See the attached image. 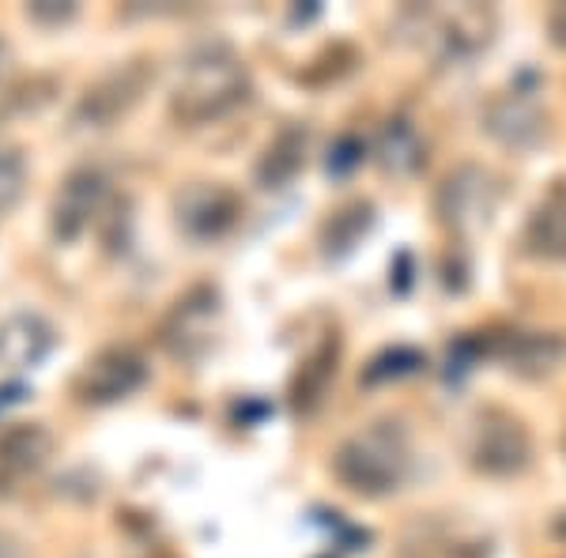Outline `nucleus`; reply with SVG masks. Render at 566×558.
<instances>
[{"label":"nucleus","instance_id":"f257e3e1","mask_svg":"<svg viewBox=\"0 0 566 558\" xmlns=\"http://www.w3.org/2000/svg\"><path fill=\"white\" fill-rule=\"evenodd\" d=\"M250 98V69L231 45L212 42L186 57L170 95V114L181 125H208Z\"/></svg>","mask_w":566,"mask_h":558},{"label":"nucleus","instance_id":"f03ea898","mask_svg":"<svg viewBox=\"0 0 566 558\" xmlns=\"http://www.w3.org/2000/svg\"><path fill=\"white\" fill-rule=\"evenodd\" d=\"M333 472L344 487L363 498H386L405 487L412 472V438L392 419H378L333 453Z\"/></svg>","mask_w":566,"mask_h":558},{"label":"nucleus","instance_id":"7ed1b4c3","mask_svg":"<svg viewBox=\"0 0 566 558\" xmlns=\"http://www.w3.org/2000/svg\"><path fill=\"white\" fill-rule=\"evenodd\" d=\"M469 461L472 468L495 480L522 475L533 464V434L514 411L506 408H483L472 419L469 434Z\"/></svg>","mask_w":566,"mask_h":558},{"label":"nucleus","instance_id":"20e7f679","mask_svg":"<svg viewBox=\"0 0 566 558\" xmlns=\"http://www.w3.org/2000/svg\"><path fill=\"white\" fill-rule=\"evenodd\" d=\"M151 84H155V69L144 57L109 69L106 76H98L80 95L76 109H72V125H80V129H109V125H117L122 117H129L140 106V98L148 95Z\"/></svg>","mask_w":566,"mask_h":558},{"label":"nucleus","instance_id":"39448f33","mask_svg":"<svg viewBox=\"0 0 566 558\" xmlns=\"http://www.w3.org/2000/svg\"><path fill=\"white\" fill-rule=\"evenodd\" d=\"M502 200V186L499 178L488 167H476V162H464L453 173H446V181L438 186V219H442L450 231L458 234H472L480 227H488L499 212Z\"/></svg>","mask_w":566,"mask_h":558},{"label":"nucleus","instance_id":"423d86ee","mask_svg":"<svg viewBox=\"0 0 566 558\" xmlns=\"http://www.w3.org/2000/svg\"><path fill=\"white\" fill-rule=\"evenodd\" d=\"M148 381V362L133 347H103L98 355H91L87 366L76 378V397L84 404H117V400L133 397L136 389Z\"/></svg>","mask_w":566,"mask_h":558},{"label":"nucleus","instance_id":"0eeeda50","mask_svg":"<svg viewBox=\"0 0 566 558\" xmlns=\"http://www.w3.org/2000/svg\"><path fill=\"white\" fill-rule=\"evenodd\" d=\"M216 317H219V295L212 287H193L189 295H181L159 328L167 351L175 359H197V355H205L216 333Z\"/></svg>","mask_w":566,"mask_h":558},{"label":"nucleus","instance_id":"6e6552de","mask_svg":"<svg viewBox=\"0 0 566 558\" xmlns=\"http://www.w3.org/2000/svg\"><path fill=\"white\" fill-rule=\"evenodd\" d=\"M106 197H109V181L103 170L95 167L72 170L65 186H61L57 200H53V234L61 242H76L98 219V212H103Z\"/></svg>","mask_w":566,"mask_h":558},{"label":"nucleus","instance_id":"1a4fd4ad","mask_svg":"<svg viewBox=\"0 0 566 558\" xmlns=\"http://www.w3.org/2000/svg\"><path fill=\"white\" fill-rule=\"evenodd\" d=\"M480 355L499 359L506 370L525 373V378H544L563 362L566 340L555 333H502V336H483L476 340Z\"/></svg>","mask_w":566,"mask_h":558},{"label":"nucleus","instance_id":"9d476101","mask_svg":"<svg viewBox=\"0 0 566 558\" xmlns=\"http://www.w3.org/2000/svg\"><path fill=\"white\" fill-rule=\"evenodd\" d=\"M239 215H242V200L227 186H208V181H200V186H189L186 193L178 197L181 231L189 238H200V242L223 238L239 223Z\"/></svg>","mask_w":566,"mask_h":558},{"label":"nucleus","instance_id":"9b49d317","mask_svg":"<svg viewBox=\"0 0 566 558\" xmlns=\"http://www.w3.org/2000/svg\"><path fill=\"white\" fill-rule=\"evenodd\" d=\"M483 129L495 136L499 144H506V148L528 151V148H536V144H544L547 117L541 103L533 98V91H510V95H502L488 106Z\"/></svg>","mask_w":566,"mask_h":558},{"label":"nucleus","instance_id":"f8f14e48","mask_svg":"<svg viewBox=\"0 0 566 558\" xmlns=\"http://www.w3.org/2000/svg\"><path fill=\"white\" fill-rule=\"evenodd\" d=\"M522 250L536 261L566 264V181H555L533 208L522 231Z\"/></svg>","mask_w":566,"mask_h":558},{"label":"nucleus","instance_id":"ddd939ff","mask_svg":"<svg viewBox=\"0 0 566 558\" xmlns=\"http://www.w3.org/2000/svg\"><path fill=\"white\" fill-rule=\"evenodd\" d=\"M53 453V434L42 423H20L0 434V483L15 487L27 475L42 472Z\"/></svg>","mask_w":566,"mask_h":558},{"label":"nucleus","instance_id":"4468645a","mask_svg":"<svg viewBox=\"0 0 566 558\" xmlns=\"http://www.w3.org/2000/svg\"><path fill=\"white\" fill-rule=\"evenodd\" d=\"M491 39H495V15L488 8H461L453 20L442 23V34H438L446 61L476 57L480 50H488Z\"/></svg>","mask_w":566,"mask_h":558},{"label":"nucleus","instance_id":"2eb2a0df","mask_svg":"<svg viewBox=\"0 0 566 558\" xmlns=\"http://www.w3.org/2000/svg\"><path fill=\"white\" fill-rule=\"evenodd\" d=\"M374 155H378V167L392 173V178H412V173H419V167H423L427 148H423V140H419L412 122L392 117V122H386V129H381Z\"/></svg>","mask_w":566,"mask_h":558},{"label":"nucleus","instance_id":"dca6fc26","mask_svg":"<svg viewBox=\"0 0 566 558\" xmlns=\"http://www.w3.org/2000/svg\"><path fill=\"white\" fill-rule=\"evenodd\" d=\"M306 144L310 136L306 129H298V125H291V129H283L276 140L264 148L261 162H258V181L264 189H283L295 181V173L306 167Z\"/></svg>","mask_w":566,"mask_h":558},{"label":"nucleus","instance_id":"f3484780","mask_svg":"<svg viewBox=\"0 0 566 558\" xmlns=\"http://www.w3.org/2000/svg\"><path fill=\"white\" fill-rule=\"evenodd\" d=\"M53 347V333L42 317L20 314L0 328V362L8 366H34Z\"/></svg>","mask_w":566,"mask_h":558},{"label":"nucleus","instance_id":"a211bd4d","mask_svg":"<svg viewBox=\"0 0 566 558\" xmlns=\"http://www.w3.org/2000/svg\"><path fill=\"white\" fill-rule=\"evenodd\" d=\"M336 359H340V344L325 340L303 366H298L295 386H291V397H295V408L303 411V415H306V411H314L325 400V392H328V386H333V378H336Z\"/></svg>","mask_w":566,"mask_h":558},{"label":"nucleus","instance_id":"6ab92c4d","mask_svg":"<svg viewBox=\"0 0 566 558\" xmlns=\"http://www.w3.org/2000/svg\"><path fill=\"white\" fill-rule=\"evenodd\" d=\"M370 227H374V204H367V200H355V204L340 208V212L325 223V234H322L325 253L328 257H344V253H352Z\"/></svg>","mask_w":566,"mask_h":558},{"label":"nucleus","instance_id":"aec40b11","mask_svg":"<svg viewBox=\"0 0 566 558\" xmlns=\"http://www.w3.org/2000/svg\"><path fill=\"white\" fill-rule=\"evenodd\" d=\"M423 366V355L412 351V347H392V351H381L378 359L367 366L363 381L367 386H381V381H400V378H412Z\"/></svg>","mask_w":566,"mask_h":558},{"label":"nucleus","instance_id":"412c9836","mask_svg":"<svg viewBox=\"0 0 566 558\" xmlns=\"http://www.w3.org/2000/svg\"><path fill=\"white\" fill-rule=\"evenodd\" d=\"M363 155H367L363 140H355V136H344V140H336V148L328 151V170H333V173H348V170L359 167Z\"/></svg>","mask_w":566,"mask_h":558},{"label":"nucleus","instance_id":"4be33fe9","mask_svg":"<svg viewBox=\"0 0 566 558\" xmlns=\"http://www.w3.org/2000/svg\"><path fill=\"white\" fill-rule=\"evenodd\" d=\"M27 15H31V20H39V23H65V20H72V15H76V8H72V4L50 8V0H42V4L27 8Z\"/></svg>","mask_w":566,"mask_h":558},{"label":"nucleus","instance_id":"5701e85b","mask_svg":"<svg viewBox=\"0 0 566 558\" xmlns=\"http://www.w3.org/2000/svg\"><path fill=\"white\" fill-rule=\"evenodd\" d=\"M552 39H555L559 50H566V4H559L552 12Z\"/></svg>","mask_w":566,"mask_h":558},{"label":"nucleus","instance_id":"b1692460","mask_svg":"<svg viewBox=\"0 0 566 558\" xmlns=\"http://www.w3.org/2000/svg\"><path fill=\"white\" fill-rule=\"evenodd\" d=\"M23 386H4V389H0V411H4L8 404H20V400H23Z\"/></svg>","mask_w":566,"mask_h":558},{"label":"nucleus","instance_id":"393cba45","mask_svg":"<svg viewBox=\"0 0 566 558\" xmlns=\"http://www.w3.org/2000/svg\"><path fill=\"white\" fill-rule=\"evenodd\" d=\"M552 533H555V539H559V544H566V509H563V514H559V517H555Z\"/></svg>","mask_w":566,"mask_h":558},{"label":"nucleus","instance_id":"a878e982","mask_svg":"<svg viewBox=\"0 0 566 558\" xmlns=\"http://www.w3.org/2000/svg\"><path fill=\"white\" fill-rule=\"evenodd\" d=\"M0 558H20V555H15V547H12V544H8V539H4V536H0Z\"/></svg>","mask_w":566,"mask_h":558}]
</instances>
